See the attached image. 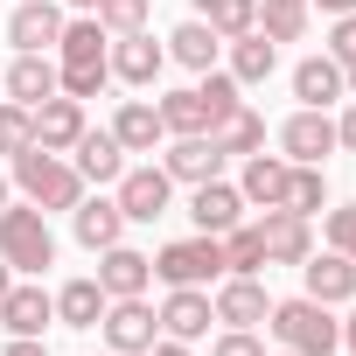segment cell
Returning <instances> with one entry per match:
<instances>
[{"label": "cell", "instance_id": "1", "mask_svg": "<svg viewBox=\"0 0 356 356\" xmlns=\"http://www.w3.org/2000/svg\"><path fill=\"white\" fill-rule=\"evenodd\" d=\"M105 84H112V35L98 29V15L63 22V42H56V91H63V98H98Z\"/></svg>", "mask_w": 356, "mask_h": 356}, {"label": "cell", "instance_id": "2", "mask_svg": "<svg viewBox=\"0 0 356 356\" xmlns=\"http://www.w3.org/2000/svg\"><path fill=\"white\" fill-rule=\"evenodd\" d=\"M15 189L49 217V210H77V203H84V175H77L63 154H49V147H22V154H15Z\"/></svg>", "mask_w": 356, "mask_h": 356}, {"label": "cell", "instance_id": "3", "mask_svg": "<svg viewBox=\"0 0 356 356\" xmlns=\"http://www.w3.org/2000/svg\"><path fill=\"white\" fill-rule=\"evenodd\" d=\"M266 328H273V335H280V349H293V356H335V349H342V321H335L321 300H307V293L273 300Z\"/></svg>", "mask_w": 356, "mask_h": 356}, {"label": "cell", "instance_id": "4", "mask_svg": "<svg viewBox=\"0 0 356 356\" xmlns=\"http://www.w3.org/2000/svg\"><path fill=\"white\" fill-rule=\"evenodd\" d=\"M0 259L15 273H49L56 266V231L35 203H8L0 210Z\"/></svg>", "mask_w": 356, "mask_h": 356}, {"label": "cell", "instance_id": "5", "mask_svg": "<svg viewBox=\"0 0 356 356\" xmlns=\"http://www.w3.org/2000/svg\"><path fill=\"white\" fill-rule=\"evenodd\" d=\"M154 280H168V286H217V280H224V238L196 231V238H175V245H161V259H154Z\"/></svg>", "mask_w": 356, "mask_h": 356}, {"label": "cell", "instance_id": "6", "mask_svg": "<svg viewBox=\"0 0 356 356\" xmlns=\"http://www.w3.org/2000/svg\"><path fill=\"white\" fill-rule=\"evenodd\" d=\"M119 196V210H126V224H154V217H168V203H175V182H168V168L161 161H126V175H119V182H112Z\"/></svg>", "mask_w": 356, "mask_h": 356}, {"label": "cell", "instance_id": "7", "mask_svg": "<svg viewBox=\"0 0 356 356\" xmlns=\"http://www.w3.org/2000/svg\"><path fill=\"white\" fill-rule=\"evenodd\" d=\"M98 328H105V349H119V356H147V349H154V335H161V314L133 293V300H105Z\"/></svg>", "mask_w": 356, "mask_h": 356}, {"label": "cell", "instance_id": "8", "mask_svg": "<svg viewBox=\"0 0 356 356\" xmlns=\"http://www.w3.org/2000/svg\"><path fill=\"white\" fill-rule=\"evenodd\" d=\"M210 307H217V321H224V328H259V321L273 314V293H266V280H259V273H224V280H217V293H210Z\"/></svg>", "mask_w": 356, "mask_h": 356}, {"label": "cell", "instance_id": "9", "mask_svg": "<svg viewBox=\"0 0 356 356\" xmlns=\"http://www.w3.org/2000/svg\"><path fill=\"white\" fill-rule=\"evenodd\" d=\"M63 8L56 0H22V8L8 15V42H15V56H49L56 42H63Z\"/></svg>", "mask_w": 356, "mask_h": 356}, {"label": "cell", "instance_id": "10", "mask_svg": "<svg viewBox=\"0 0 356 356\" xmlns=\"http://www.w3.org/2000/svg\"><path fill=\"white\" fill-rule=\"evenodd\" d=\"M224 147L210 140V133H182V140H168V154H161V168H168V182H217V175H224Z\"/></svg>", "mask_w": 356, "mask_h": 356}, {"label": "cell", "instance_id": "11", "mask_svg": "<svg viewBox=\"0 0 356 356\" xmlns=\"http://www.w3.org/2000/svg\"><path fill=\"white\" fill-rule=\"evenodd\" d=\"M280 147H286V161L321 168V161L335 154V119H328V112H314V105H300V112L280 126Z\"/></svg>", "mask_w": 356, "mask_h": 356}, {"label": "cell", "instance_id": "12", "mask_svg": "<svg viewBox=\"0 0 356 356\" xmlns=\"http://www.w3.org/2000/svg\"><path fill=\"white\" fill-rule=\"evenodd\" d=\"M98 286H105V300H133V293H147V286H154V259H147V252H133V245L119 238V245H105V252H98Z\"/></svg>", "mask_w": 356, "mask_h": 356}, {"label": "cell", "instance_id": "13", "mask_svg": "<svg viewBox=\"0 0 356 356\" xmlns=\"http://www.w3.org/2000/svg\"><path fill=\"white\" fill-rule=\"evenodd\" d=\"M210 321H217L210 286H168V300H161V335H175V342H203Z\"/></svg>", "mask_w": 356, "mask_h": 356}, {"label": "cell", "instance_id": "14", "mask_svg": "<svg viewBox=\"0 0 356 356\" xmlns=\"http://www.w3.org/2000/svg\"><path fill=\"white\" fill-rule=\"evenodd\" d=\"M161 70H168V42H154L147 29H140V35H112V77H119V84L147 91Z\"/></svg>", "mask_w": 356, "mask_h": 356}, {"label": "cell", "instance_id": "15", "mask_svg": "<svg viewBox=\"0 0 356 356\" xmlns=\"http://www.w3.org/2000/svg\"><path fill=\"white\" fill-rule=\"evenodd\" d=\"M29 119H35V147H49V154H70L77 140H84V98H42V105H29Z\"/></svg>", "mask_w": 356, "mask_h": 356}, {"label": "cell", "instance_id": "16", "mask_svg": "<svg viewBox=\"0 0 356 356\" xmlns=\"http://www.w3.org/2000/svg\"><path fill=\"white\" fill-rule=\"evenodd\" d=\"M300 280H307V300H321V307L356 300V259H342V252H307Z\"/></svg>", "mask_w": 356, "mask_h": 356}, {"label": "cell", "instance_id": "17", "mask_svg": "<svg viewBox=\"0 0 356 356\" xmlns=\"http://www.w3.org/2000/svg\"><path fill=\"white\" fill-rule=\"evenodd\" d=\"M293 98L300 105H314V112H328L335 98H349V77H342V63L321 49V56H300L293 63Z\"/></svg>", "mask_w": 356, "mask_h": 356}, {"label": "cell", "instance_id": "18", "mask_svg": "<svg viewBox=\"0 0 356 356\" xmlns=\"http://www.w3.org/2000/svg\"><path fill=\"white\" fill-rule=\"evenodd\" d=\"M286 168H293L286 154H266V147H259V154H245L238 196H245V203H259V210H280V203H286Z\"/></svg>", "mask_w": 356, "mask_h": 356}, {"label": "cell", "instance_id": "19", "mask_svg": "<svg viewBox=\"0 0 356 356\" xmlns=\"http://www.w3.org/2000/svg\"><path fill=\"white\" fill-rule=\"evenodd\" d=\"M189 217H196V231H210V238H224L231 224H245V196L224 182H196V196H189Z\"/></svg>", "mask_w": 356, "mask_h": 356}, {"label": "cell", "instance_id": "20", "mask_svg": "<svg viewBox=\"0 0 356 356\" xmlns=\"http://www.w3.org/2000/svg\"><path fill=\"white\" fill-rule=\"evenodd\" d=\"M112 140H119L126 154H154V147L168 140V126H161V105H154V98H126V105L112 112Z\"/></svg>", "mask_w": 356, "mask_h": 356}, {"label": "cell", "instance_id": "21", "mask_svg": "<svg viewBox=\"0 0 356 356\" xmlns=\"http://www.w3.org/2000/svg\"><path fill=\"white\" fill-rule=\"evenodd\" d=\"M70 154H77L70 168L84 175V182H91V189H105V182H119V175H126V147L112 140V126H105V133H91V126H84V140H77Z\"/></svg>", "mask_w": 356, "mask_h": 356}, {"label": "cell", "instance_id": "22", "mask_svg": "<svg viewBox=\"0 0 356 356\" xmlns=\"http://www.w3.org/2000/svg\"><path fill=\"white\" fill-rule=\"evenodd\" d=\"M56 321V293H42V286H8L0 293V328L8 335H42Z\"/></svg>", "mask_w": 356, "mask_h": 356}, {"label": "cell", "instance_id": "23", "mask_svg": "<svg viewBox=\"0 0 356 356\" xmlns=\"http://www.w3.org/2000/svg\"><path fill=\"white\" fill-rule=\"evenodd\" d=\"M70 224H77V245H84V252H105V245L126 238V210H119L112 196H84V203L70 210Z\"/></svg>", "mask_w": 356, "mask_h": 356}, {"label": "cell", "instance_id": "24", "mask_svg": "<svg viewBox=\"0 0 356 356\" xmlns=\"http://www.w3.org/2000/svg\"><path fill=\"white\" fill-rule=\"evenodd\" d=\"M266 266H300L307 252H314V231H307V217H293V210H266Z\"/></svg>", "mask_w": 356, "mask_h": 356}, {"label": "cell", "instance_id": "25", "mask_svg": "<svg viewBox=\"0 0 356 356\" xmlns=\"http://www.w3.org/2000/svg\"><path fill=\"white\" fill-rule=\"evenodd\" d=\"M217 49H224V35H217L203 15L168 35V63H182V70H217Z\"/></svg>", "mask_w": 356, "mask_h": 356}, {"label": "cell", "instance_id": "26", "mask_svg": "<svg viewBox=\"0 0 356 356\" xmlns=\"http://www.w3.org/2000/svg\"><path fill=\"white\" fill-rule=\"evenodd\" d=\"M273 70H280V42H273L266 29L231 35V77H238V84H266Z\"/></svg>", "mask_w": 356, "mask_h": 356}, {"label": "cell", "instance_id": "27", "mask_svg": "<svg viewBox=\"0 0 356 356\" xmlns=\"http://www.w3.org/2000/svg\"><path fill=\"white\" fill-rule=\"evenodd\" d=\"M8 98H15V105L56 98V56H15V63H8Z\"/></svg>", "mask_w": 356, "mask_h": 356}, {"label": "cell", "instance_id": "28", "mask_svg": "<svg viewBox=\"0 0 356 356\" xmlns=\"http://www.w3.org/2000/svg\"><path fill=\"white\" fill-rule=\"evenodd\" d=\"M98 314H105V286L98 280H63L56 286V321L63 328H98Z\"/></svg>", "mask_w": 356, "mask_h": 356}, {"label": "cell", "instance_id": "29", "mask_svg": "<svg viewBox=\"0 0 356 356\" xmlns=\"http://www.w3.org/2000/svg\"><path fill=\"white\" fill-rule=\"evenodd\" d=\"M210 140H217L224 154H259V147H266V119H259L252 105H231V112L210 126Z\"/></svg>", "mask_w": 356, "mask_h": 356}, {"label": "cell", "instance_id": "30", "mask_svg": "<svg viewBox=\"0 0 356 356\" xmlns=\"http://www.w3.org/2000/svg\"><path fill=\"white\" fill-rule=\"evenodd\" d=\"M161 126H168V140H182V133H210V98L189 84V91H168L161 98Z\"/></svg>", "mask_w": 356, "mask_h": 356}, {"label": "cell", "instance_id": "31", "mask_svg": "<svg viewBox=\"0 0 356 356\" xmlns=\"http://www.w3.org/2000/svg\"><path fill=\"white\" fill-rule=\"evenodd\" d=\"M280 210H293V217H321V210H328V175L293 161V168H286V203H280Z\"/></svg>", "mask_w": 356, "mask_h": 356}, {"label": "cell", "instance_id": "32", "mask_svg": "<svg viewBox=\"0 0 356 356\" xmlns=\"http://www.w3.org/2000/svg\"><path fill=\"white\" fill-rule=\"evenodd\" d=\"M224 273H266V231L259 224H231L224 231Z\"/></svg>", "mask_w": 356, "mask_h": 356}, {"label": "cell", "instance_id": "33", "mask_svg": "<svg viewBox=\"0 0 356 356\" xmlns=\"http://www.w3.org/2000/svg\"><path fill=\"white\" fill-rule=\"evenodd\" d=\"M307 0H259V29L273 35V42H300L307 35Z\"/></svg>", "mask_w": 356, "mask_h": 356}, {"label": "cell", "instance_id": "34", "mask_svg": "<svg viewBox=\"0 0 356 356\" xmlns=\"http://www.w3.org/2000/svg\"><path fill=\"white\" fill-rule=\"evenodd\" d=\"M203 22H210L224 42H231V35H252V29H259V0H210Z\"/></svg>", "mask_w": 356, "mask_h": 356}, {"label": "cell", "instance_id": "35", "mask_svg": "<svg viewBox=\"0 0 356 356\" xmlns=\"http://www.w3.org/2000/svg\"><path fill=\"white\" fill-rule=\"evenodd\" d=\"M154 15V0H98V29L105 35H140Z\"/></svg>", "mask_w": 356, "mask_h": 356}, {"label": "cell", "instance_id": "36", "mask_svg": "<svg viewBox=\"0 0 356 356\" xmlns=\"http://www.w3.org/2000/svg\"><path fill=\"white\" fill-rule=\"evenodd\" d=\"M22 147H35V119H29V105H15V98H8V105H0V154L15 161Z\"/></svg>", "mask_w": 356, "mask_h": 356}, {"label": "cell", "instance_id": "37", "mask_svg": "<svg viewBox=\"0 0 356 356\" xmlns=\"http://www.w3.org/2000/svg\"><path fill=\"white\" fill-rule=\"evenodd\" d=\"M328 252L356 259V203H335V210H328Z\"/></svg>", "mask_w": 356, "mask_h": 356}, {"label": "cell", "instance_id": "38", "mask_svg": "<svg viewBox=\"0 0 356 356\" xmlns=\"http://www.w3.org/2000/svg\"><path fill=\"white\" fill-rule=\"evenodd\" d=\"M328 56L349 70L356 63V15H335V29H328Z\"/></svg>", "mask_w": 356, "mask_h": 356}, {"label": "cell", "instance_id": "39", "mask_svg": "<svg viewBox=\"0 0 356 356\" xmlns=\"http://www.w3.org/2000/svg\"><path fill=\"white\" fill-rule=\"evenodd\" d=\"M210 356H266V342H259V335H252V328H224V335H217V349H210Z\"/></svg>", "mask_w": 356, "mask_h": 356}, {"label": "cell", "instance_id": "40", "mask_svg": "<svg viewBox=\"0 0 356 356\" xmlns=\"http://www.w3.org/2000/svg\"><path fill=\"white\" fill-rule=\"evenodd\" d=\"M335 147H342V154H356V98H349V112L335 119Z\"/></svg>", "mask_w": 356, "mask_h": 356}, {"label": "cell", "instance_id": "41", "mask_svg": "<svg viewBox=\"0 0 356 356\" xmlns=\"http://www.w3.org/2000/svg\"><path fill=\"white\" fill-rule=\"evenodd\" d=\"M0 356H49V342H42V335H15V342L0 349Z\"/></svg>", "mask_w": 356, "mask_h": 356}, {"label": "cell", "instance_id": "42", "mask_svg": "<svg viewBox=\"0 0 356 356\" xmlns=\"http://www.w3.org/2000/svg\"><path fill=\"white\" fill-rule=\"evenodd\" d=\"M147 356H189V342H175V335H154V349Z\"/></svg>", "mask_w": 356, "mask_h": 356}, {"label": "cell", "instance_id": "43", "mask_svg": "<svg viewBox=\"0 0 356 356\" xmlns=\"http://www.w3.org/2000/svg\"><path fill=\"white\" fill-rule=\"evenodd\" d=\"M307 8H321V15L335 22V15H356V0H307Z\"/></svg>", "mask_w": 356, "mask_h": 356}, {"label": "cell", "instance_id": "44", "mask_svg": "<svg viewBox=\"0 0 356 356\" xmlns=\"http://www.w3.org/2000/svg\"><path fill=\"white\" fill-rule=\"evenodd\" d=\"M342 349H349V356H356V314H349V321H342Z\"/></svg>", "mask_w": 356, "mask_h": 356}, {"label": "cell", "instance_id": "45", "mask_svg": "<svg viewBox=\"0 0 356 356\" xmlns=\"http://www.w3.org/2000/svg\"><path fill=\"white\" fill-rule=\"evenodd\" d=\"M63 8H77V15H98V0H63Z\"/></svg>", "mask_w": 356, "mask_h": 356}, {"label": "cell", "instance_id": "46", "mask_svg": "<svg viewBox=\"0 0 356 356\" xmlns=\"http://www.w3.org/2000/svg\"><path fill=\"white\" fill-rule=\"evenodd\" d=\"M8 286H15V266H8V259H0V293H8Z\"/></svg>", "mask_w": 356, "mask_h": 356}, {"label": "cell", "instance_id": "47", "mask_svg": "<svg viewBox=\"0 0 356 356\" xmlns=\"http://www.w3.org/2000/svg\"><path fill=\"white\" fill-rule=\"evenodd\" d=\"M342 77H349V98H356V63H349V70H342Z\"/></svg>", "mask_w": 356, "mask_h": 356}, {"label": "cell", "instance_id": "48", "mask_svg": "<svg viewBox=\"0 0 356 356\" xmlns=\"http://www.w3.org/2000/svg\"><path fill=\"white\" fill-rule=\"evenodd\" d=\"M0 210H8V175H0Z\"/></svg>", "mask_w": 356, "mask_h": 356}, {"label": "cell", "instance_id": "49", "mask_svg": "<svg viewBox=\"0 0 356 356\" xmlns=\"http://www.w3.org/2000/svg\"><path fill=\"white\" fill-rule=\"evenodd\" d=\"M280 356H293V349H280Z\"/></svg>", "mask_w": 356, "mask_h": 356}, {"label": "cell", "instance_id": "50", "mask_svg": "<svg viewBox=\"0 0 356 356\" xmlns=\"http://www.w3.org/2000/svg\"><path fill=\"white\" fill-rule=\"evenodd\" d=\"M105 356H119V349H105Z\"/></svg>", "mask_w": 356, "mask_h": 356}]
</instances>
